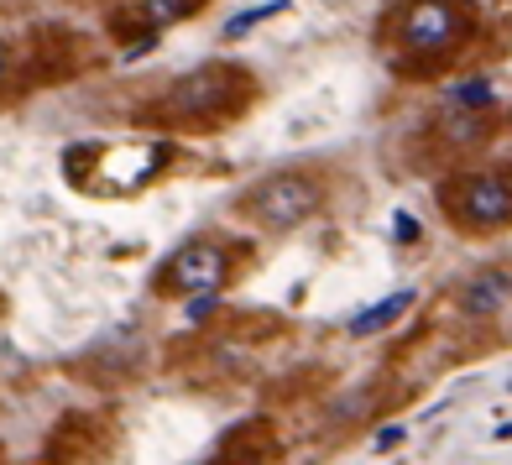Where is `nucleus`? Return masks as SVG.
<instances>
[{"label":"nucleus","instance_id":"1","mask_svg":"<svg viewBox=\"0 0 512 465\" xmlns=\"http://www.w3.org/2000/svg\"><path fill=\"white\" fill-rule=\"evenodd\" d=\"M256 100H262V84H256L251 68L215 58V63H199L189 74H178L173 84H162L157 100L142 110V121L178 131V136H209V131L236 126Z\"/></svg>","mask_w":512,"mask_h":465},{"label":"nucleus","instance_id":"2","mask_svg":"<svg viewBox=\"0 0 512 465\" xmlns=\"http://www.w3.org/2000/svg\"><path fill=\"white\" fill-rule=\"evenodd\" d=\"M476 6L471 0H408V6L392 11L387 21V42L398 53L403 74H418V68H439L450 63L465 42L476 37Z\"/></svg>","mask_w":512,"mask_h":465},{"label":"nucleus","instance_id":"3","mask_svg":"<svg viewBox=\"0 0 512 465\" xmlns=\"http://www.w3.org/2000/svg\"><path fill=\"white\" fill-rule=\"evenodd\" d=\"M173 157H178L173 142H74L63 152V173L79 194L126 199L147 189L157 173H168Z\"/></svg>","mask_w":512,"mask_h":465},{"label":"nucleus","instance_id":"4","mask_svg":"<svg viewBox=\"0 0 512 465\" xmlns=\"http://www.w3.org/2000/svg\"><path fill=\"white\" fill-rule=\"evenodd\" d=\"M324 199H330V173L314 168V162H298V168H272L236 194V215L256 230H298L309 225Z\"/></svg>","mask_w":512,"mask_h":465},{"label":"nucleus","instance_id":"5","mask_svg":"<svg viewBox=\"0 0 512 465\" xmlns=\"http://www.w3.org/2000/svg\"><path fill=\"white\" fill-rule=\"evenodd\" d=\"M246 257H251L246 241L204 230V236L183 241L173 257L152 272V293L157 298H209V293H220V288L236 283Z\"/></svg>","mask_w":512,"mask_h":465},{"label":"nucleus","instance_id":"6","mask_svg":"<svg viewBox=\"0 0 512 465\" xmlns=\"http://www.w3.org/2000/svg\"><path fill=\"white\" fill-rule=\"evenodd\" d=\"M439 209L465 236H492L512 225V178L507 173H455L439 183Z\"/></svg>","mask_w":512,"mask_h":465},{"label":"nucleus","instance_id":"7","mask_svg":"<svg viewBox=\"0 0 512 465\" xmlns=\"http://www.w3.org/2000/svg\"><path fill=\"white\" fill-rule=\"evenodd\" d=\"M283 445H277V429L267 418H251V424H236L220 445V465H277Z\"/></svg>","mask_w":512,"mask_h":465},{"label":"nucleus","instance_id":"8","mask_svg":"<svg viewBox=\"0 0 512 465\" xmlns=\"http://www.w3.org/2000/svg\"><path fill=\"white\" fill-rule=\"evenodd\" d=\"M507 298H512V267H481L471 283L460 288V314L486 319V314L507 309Z\"/></svg>","mask_w":512,"mask_h":465},{"label":"nucleus","instance_id":"9","mask_svg":"<svg viewBox=\"0 0 512 465\" xmlns=\"http://www.w3.org/2000/svg\"><path fill=\"white\" fill-rule=\"evenodd\" d=\"M434 136L450 152H476V147H486V136H492V110H460V105H450L434 121Z\"/></svg>","mask_w":512,"mask_h":465},{"label":"nucleus","instance_id":"10","mask_svg":"<svg viewBox=\"0 0 512 465\" xmlns=\"http://www.w3.org/2000/svg\"><path fill=\"white\" fill-rule=\"evenodd\" d=\"M84 434H95V418H89V413H68L63 424L53 429L48 450H42V465H79L89 455V439Z\"/></svg>","mask_w":512,"mask_h":465},{"label":"nucleus","instance_id":"11","mask_svg":"<svg viewBox=\"0 0 512 465\" xmlns=\"http://www.w3.org/2000/svg\"><path fill=\"white\" fill-rule=\"evenodd\" d=\"M209 6V0H142L136 6V21L157 37V27H173V21H189V16H199Z\"/></svg>","mask_w":512,"mask_h":465},{"label":"nucleus","instance_id":"12","mask_svg":"<svg viewBox=\"0 0 512 465\" xmlns=\"http://www.w3.org/2000/svg\"><path fill=\"white\" fill-rule=\"evenodd\" d=\"M408 309H413V293H392V298H382V304H371L366 314L351 319V335H377L387 324H398Z\"/></svg>","mask_w":512,"mask_h":465},{"label":"nucleus","instance_id":"13","mask_svg":"<svg viewBox=\"0 0 512 465\" xmlns=\"http://www.w3.org/2000/svg\"><path fill=\"white\" fill-rule=\"evenodd\" d=\"M283 6H288V0H272V6H256V11H241L236 21H225V27H220V37H225V42H236V37H246L251 27H262L267 16H277V11H283Z\"/></svg>","mask_w":512,"mask_h":465},{"label":"nucleus","instance_id":"14","mask_svg":"<svg viewBox=\"0 0 512 465\" xmlns=\"http://www.w3.org/2000/svg\"><path fill=\"white\" fill-rule=\"evenodd\" d=\"M450 105H460V110H492V84H481V79L460 84L450 95Z\"/></svg>","mask_w":512,"mask_h":465},{"label":"nucleus","instance_id":"15","mask_svg":"<svg viewBox=\"0 0 512 465\" xmlns=\"http://www.w3.org/2000/svg\"><path fill=\"white\" fill-rule=\"evenodd\" d=\"M16 68H21V53L11 48L6 37H0V95H21V79H16Z\"/></svg>","mask_w":512,"mask_h":465},{"label":"nucleus","instance_id":"16","mask_svg":"<svg viewBox=\"0 0 512 465\" xmlns=\"http://www.w3.org/2000/svg\"><path fill=\"white\" fill-rule=\"evenodd\" d=\"M392 236H398V241H413V236H418V220H413V215H398V220H392Z\"/></svg>","mask_w":512,"mask_h":465},{"label":"nucleus","instance_id":"17","mask_svg":"<svg viewBox=\"0 0 512 465\" xmlns=\"http://www.w3.org/2000/svg\"><path fill=\"white\" fill-rule=\"evenodd\" d=\"M398 439H403V429H398V424H387V429L377 434V450H392V445H398Z\"/></svg>","mask_w":512,"mask_h":465},{"label":"nucleus","instance_id":"18","mask_svg":"<svg viewBox=\"0 0 512 465\" xmlns=\"http://www.w3.org/2000/svg\"><path fill=\"white\" fill-rule=\"evenodd\" d=\"M16 6H27V0H0V11H16Z\"/></svg>","mask_w":512,"mask_h":465}]
</instances>
